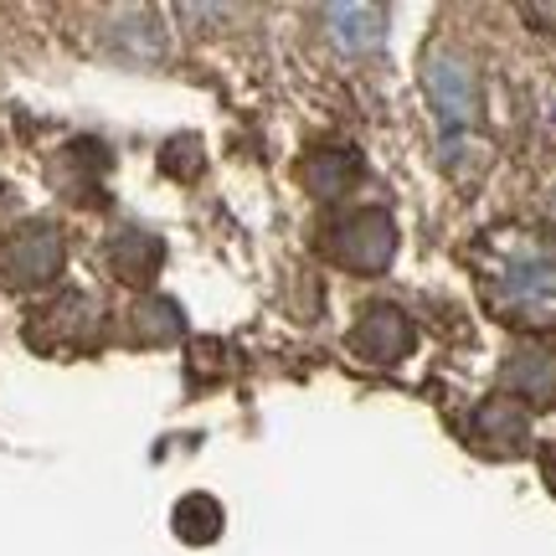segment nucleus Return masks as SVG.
I'll use <instances>...</instances> for the list:
<instances>
[{
  "mask_svg": "<svg viewBox=\"0 0 556 556\" xmlns=\"http://www.w3.org/2000/svg\"><path fill=\"white\" fill-rule=\"evenodd\" d=\"M479 294L490 315L516 330H556V238L531 227H500L475 253Z\"/></svg>",
  "mask_w": 556,
  "mask_h": 556,
  "instance_id": "obj_1",
  "label": "nucleus"
},
{
  "mask_svg": "<svg viewBox=\"0 0 556 556\" xmlns=\"http://www.w3.org/2000/svg\"><path fill=\"white\" fill-rule=\"evenodd\" d=\"M325 253L340 268H351V274H387L392 258H397V222H392V212H381V206L351 212V217L330 222Z\"/></svg>",
  "mask_w": 556,
  "mask_h": 556,
  "instance_id": "obj_2",
  "label": "nucleus"
},
{
  "mask_svg": "<svg viewBox=\"0 0 556 556\" xmlns=\"http://www.w3.org/2000/svg\"><path fill=\"white\" fill-rule=\"evenodd\" d=\"M422 88H428V103H433V114H438V129L454 144L479 119V88H475L469 62L454 58V52H433V58L422 62Z\"/></svg>",
  "mask_w": 556,
  "mask_h": 556,
  "instance_id": "obj_3",
  "label": "nucleus"
},
{
  "mask_svg": "<svg viewBox=\"0 0 556 556\" xmlns=\"http://www.w3.org/2000/svg\"><path fill=\"white\" fill-rule=\"evenodd\" d=\"M62 238L58 227H47V222H26L21 232H11V242L0 248V278L11 283V289H41V283H52L62 274Z\"/></svg>",
  "mask_w": 556,
  "mask_h": 556,
  "instance_id": "obj_4",
  "label": "nucleus"
},
{
  "mask_svg": "<svg viewBox=\"0 0 556 556\" xmlns=\"http://www.w3.org/2000/svg\"><path fill=\"white\" fill-rule=\"evenodd\" d=\"M26 336L41 351H62V345L78 351V345H88V340L99 336V304L88 294H62L47 309H37V319L26 325Z\"/></svg>",
  "mask_w": 556,
  "mask_h": 556,
  "instance_id": "obj_5",
  "label": "nucleus"
},
{
  "mask_svg": "<svg viewBox=\"0 0 556 556\" xmlns=\"http://www.w3.org/2000/svg\"><path fill=\"white\" fill-rule=\"evenodd\" d=\"M413 319L402 315L397 304H371L366 315L356 319L351 330V351H356L366 366H397L407 351H413Z\"/></svg>",
  "mask_w": 556,
  "mask_h": 556,
  "instance_id": "obj_6",
  "label": "nucleus"
},
{
  "mask_svg": "<svg viewBox=\"0 0 556 556\" xmlns=\"http://www.w3.org/2000/svg\"><path fill=\"white\" fill-rule=\"evenodd\" d=\"M475 443L495 458H516L531 448V417L516 397H490L475 413Z\"/></svg>",
  "mask_w": 556,
  "mask_h": 556,
  "instance_id": "obj_7",
  "label": "nucleus"
},
{
  "mask_svg": "<svg viewBox=\"0 0 556 556\" xmlns=\"http://www.w3.org/2000/svg\"><path fill=\"white\" fill-rule=\"evenodd\" d=\"M500 387H505V397H526L536 402V407H552L556 402V356L546 345H516L510 361L500 366Z\"/></svg>",
  "mask_w": 556,
  "mask_h": 556,
  "instance_id": "obj_8",
  "label": "nucleus"
},
{
  "mask_svg": "<svg viewBox=\"0 0 556 556\" xmlns=\"http://www.w3.org/2000/svg\"><path fill=\"white\" fill-rule=\"evenodd\" d=\"M319 21L340 52H371L387 37V5H325Z\"/></svg>",
  "mask_w": 556,
  "mask_h": 556,
  "instance_id": "obj_9",
  "label": "nucleus"
},
{
  "mask_svg": "<svg viewBox=\"0 0 556 556\" xmlns=\"http://www.w3.org/2000/svg\"><path fill=\"white\" fill-rule=\"evenodd\" d=\"M160 263H165V242H160L155 232L124 227V232H114V242H109V268H114V278H124V283H150V278L160 274Z\"/></svg>",
  "mask_w": 556,
  "mask_h": 556,
  "instance_id": "obj_10",
  "label": "nucleus"
},
{
  "mask_svg": "<svg viewBox=\"0 0 556 556\" xmlns=\"http://www.w3.org/2000/svg\"><path fill=\"white\" fill-rule=\"evenodd\" d=\"M304 180H309V191H315V197L336 201L361 180V160L351 155V150H319V155L304 165Z\"/></svg>",
  "mask_w": 556,
  "mask_h": 556,
  "instance_id": "obj_11",
  "label": "nucleus"
},
{
  "mask_svg": "<svg viewBox=\"0 0 556 556\" xmlns=\"http://www.w3.org/2000/svg\"><path fill=\"white\" fill-rule=\"evenodd\" d=\"M129 330L144 345H170L186 330V315H180L176 299H139L135 309H129Z\"/></svg>",
  "mask_w": 556,
  "mask_h": 556,
  "instance_id": "obj_12",
  "label": "nucleus"
},
{
  "mask_svg": "<svg viewBox=\"0 0 556 556\" xmlns=\"http://www.w3.org/2000/svg\"><path fill=\"white\" fill-rule=\"evenodd\" d=\"M176 536L191 541V546L217 541L222 536V505L212 495H186L176 505Z\"/></svg>",
  "mask_w": 556,
  "mask_h": 556,
  "instance_id": "obj_13",
  "label": "nucleus"
},
{
  "mask_svg": "<svg viewBox=\"0 0 556 556\" xmlns=\"http://www.w3.org/2000/svg\"><path fill=\"white\" fill-rule=\"evenodd\" d=\"M526 21H536V26L556 31V5H546V0H536V5H526Z\"/></svg>",
  "mask_w": 556,
  "mask_h": 556,
  "instance_id": "obj_14",
  "label": "nucleus"
}]
</instances>
